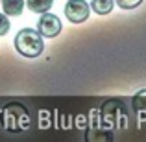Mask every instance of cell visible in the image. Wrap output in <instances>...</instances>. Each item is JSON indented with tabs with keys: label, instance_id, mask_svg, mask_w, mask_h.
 <instances>
[{
	"label": "cell",
	"instance_id": "obj_2",
	"mask_svg": "<svg viewBox=\"0 0 146 142\" xmlns=\"http://www.w3.org/2000/svg\"><path fill=\"white\" fill-rule=\"evenodd\" d=\"M91 15V6L85 0H68L65 4V17L72 24H82L89 18Z\"/></svg>",
	"mask_w": 146,
	"mask_h": 142
},
{
	"label": "cell",
	"instance_id": "obj_1",
	"mask_svg": "<svg viewBox=\"0 0 146 142\" xmlns=\"http://www.w3.org/2000/svg\"><path fill=\"white\" fill-rule=\"evenodd\" d=\"M15 50H17L21 55L24 57H39L44 50V41H43V35H41L37 30H32V28H24L17 33L15 37Z\"/></svg>",
	"mask_w": 146,
	"mask_h": 142
},
{
	"label": "cell",
	"instance_id": "obj_8",
	"mask_svg": "<svg viewBox=\"0 0 146 142\" xmlns=\"http://www.w3.org/2000/svg\"><path fill=\"white\" fill-rule=\"evenodd\" d=\"M9 26H11V22H9V18H7V15L0 13V37L9 32Z\"/></svg>",
	"mask_w": 146,
	"mask_h": 142
},
{
	"label": "cell",
	"instance_id": "obj_5",
	"mask_svg": "<svg viewBox=\"0 0 146 142\" xmlns=\"http://www.w3.org/2000/svg\"><path fill=\"white\" fill-rule=\"evenodd\" d=\"M115 6V0H93L91 2V9L98 15H107L113 11Z\"/></svg>",
	"mask_w": 146,
	"mask_h": 142
},
{
	"label": "cell",
	"instance_id": "obj_4",
	"mask_svg": "<svg viewBox=\"0 0 146 142\" xmlns=\"http://www.w3.org/2000/svg\"><path fill=\"white\" fill-rule=\"evenodd\" d=\"M24 0H2V11L9 17H19L24 11Z\"/></svg>",
	"mask_w": 146,
	"mask_h": 142
},
{
	"label": "cell",
	"instance_id": "obj_6",
	"mask_svg": "<svg viewBox=\"0 0 146 142\" xmlns=\"http://www.w3.org/2000/svg\"><path fill=\"white\" fill-rule=\"evenodd\" d=\"M26 4H28V9L33 13H44L52 7L54 0H26Z\"/></svg>",
	"mask_w": 146,
	"mask_h": 142
},
{
	"label": "cell",
	"instance_id": "obj_3",
	"mask_svg": "<svg viewBox=\"0 0 146 142\" xmlns=\"http://www.w3.org/2000/svg\"><path fill=\"white\" fill-rule=\"evenodd\" d=\"M61 28H63V26H61L59 17L48 13V11L41 13V18H39V22H37V32H39L43 37H56V35H59Z\"/></svg>",
	"mask_w": 146,
	"mask_h": 142
},
{
	"label": "cell",
	"instance_id": "obj_7",
	"mask_svg": "<svg viewBox=\"0 0 146 142\" xmlns=\"http://www.w3.org/2000/svg\"><path fill=\"white\" fill-rule=\"evenodd\" d=\"M141 4H143V0H117V6L122 9H135Z\"/></svg>",
	"mask_w": 146,
	"mask_h": 142
}]
</instances>
